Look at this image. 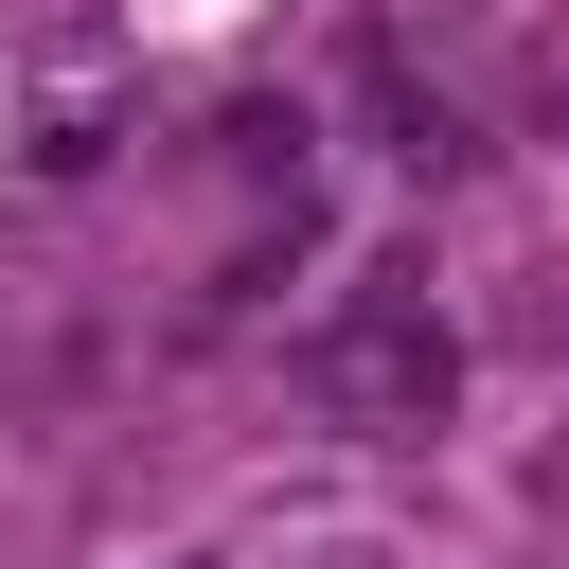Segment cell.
<instances>
[{
	"instance_id": "6da1fadb",
	"label": "cell",
	"mask_w": 569,
	"mask_h": 569,
	"mask_svg": "<svg viewBox=\"0 0 569 569\" xmlns=\"http://www.w3.org/2000/svg\"><path fill=\"white\" fill-rule=\"evenodd\" d=\"M302 391H338V409H445V338L427 320H338V338H302Z\"/></svg>"
}]
</instances>
